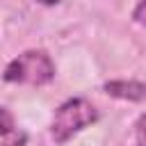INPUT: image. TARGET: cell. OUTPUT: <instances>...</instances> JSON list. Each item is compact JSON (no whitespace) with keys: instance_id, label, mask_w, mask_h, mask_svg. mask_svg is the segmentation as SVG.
<instances>
[{"instance_id":"277c9868","label":"cell","mask_w":146,"mask_h":146,"mask_svg":"<svg viewBox=\"0 0 146 146\" xmlns=\"http://www.w3.org/2000/svg\"><path fill=\"white\" fill-rule=\"evenodd\" d=\"M27 144V135L16 125L14 116L0 107V146H25Z\"/></svg>"},{"instance_id":"5b68a950","label":"cell","mask_w":146,"mask_h":146,"mask_svg":"<svg viewBox=\"0 0 146 146\" xmlns=\"http://www.w3.org/2000/svg\"><path fill=\"white\" fill-rule=\"evenodd\" d=\"M135 146H146V114H141L135 123Z\"/></svg>"},{"instance_id":"52a82bcc","label":"cell","mask_w":146,"mask_h":146,"mask_svg":"<svg viewBox=\"0 0 146 146\" xmlns=\"http://www.w3.org/2000/svg\"><path fill=\"white\" fill-rule=\"evenodd\" d=\"M39 2H43V5H57L59 0H39Z\"/></svg>"},{"instance_id":"7a4b0ae2","label":"cell","mask_w":146,"mask_h":146,"mask_svg":"<svg viewBox=\"0 0 146 146\" xmlns=\"http://www.w3.org/2000/svg\"><path fill=\"white\" fill-rule=\"evenodd\" d=\"M55 78V64L43 50H25L16 59H11L5 68L7 82L21 84H46Z\"/></svg>"},{"instance_id":"8992f818","label":"cell","mask_w":146,"mask_h":146,"mask_svg":"<svg viewBox=\"0 0 146 146\" xmlns=\"http://www.w3.org/2000/svg\"><path fill=\"white\" fill-rule=\"evenodd\" d=\"M132 18H135L141 27H146V0H139V2H137L135 11H132Z\"/></svg>"},{"instance_id":"3957f363","label":"cell","mask_w":146,"mask_h":146,"mask_svg":"<svg viewBox=\"0 0 146 146\" xmlns=\"http://www.w3.org/2000/svg\"><path fill=\"white\" fill-rule=\"evenodd\" d=\"M105 94L121 98V100H144L146 98V84L137 80H112L105 82Z\"/></svg>"},{"instance_id":"6da1fadb","label":"cell","mask_w":146,"mask_h":146,"mask_svg":"<svg viewBox=\"0 0 146 146\" xmlns=\"http://www.w3.org/2000/svg\"><path fill=\"white\" fill-rule=\"evenodd\" d=\"M96 119H98V112L87 98H68L66 103L57 107L52 125H50V135L57 144H64L75 132L91 125Z\"/></svg>"}]
</instances>
